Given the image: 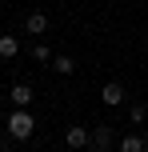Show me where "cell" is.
Here are the masks:
<instances>
[{
  "label": "cell",
  "instance_id": "5b68a950",
  "mask_svg": "<svg viewBox=\"0 0 148 152\" xmlns=\"http://www.w3.org/2000/svg\"><path fill=\"white\" fill-rule=\"evenodd\" d=\"M8 96H12L16 108H28V104H32V88H28V84H12V92H8Z\"/></svg>",
  "mask_w": 148,
  "mask_h": 152
},
{
  "label": "cell",
  "instance_id": "52a82bcc",
  "mask_svg": "<svg viewBox=\"0 0 148 152\" xmlns=\"http://www.w3.org/2000/svg\"><path fill=\"white\" fill-rule=\"evenodd\" d=\"M24 28H28L32 36H40V32L48 28V16H44V12H28V20H24Z\"/></svg>",
  "mask_w": 148,
  "mask_h": 152
},
{
  "label": "cell",
  "instance_id": "7c38bea8",
  "mask_svg": "<svg viewBox=\"0 0 148 152\" xmlns=\"http://www.w3.org/2000/svg\"><path fill=\"white\" fill-rule=\"evenodd\" d=\"M144 152H148V140H144Z\"/></svg>",
  "mask_w": 148,
  "mask_h": 152
},
{
  "label": "cell",
  "instance_id": "8fae6325",
  "mask_svg": "<svg viewBox=\"0 0 148 152\" xmlns=\"http://www.w3.org/2000/svg\"><path fill=\"white\" fill-rule=\"evenodd\" d=\"M144 116H148V108H144V104H132V124H140Z\"/></svg>",
  "mask_w": 148,
  "mask_h": 152
},
{
  "label": "cell",
  "instance_id": "277c9868",
  "mask_svg": "<svg viewBox=\"0 0 148 152\" xmlns=\"http://www.w3.org/2000/svg\"><path fill=\"white\" fill-rule=\"evenodd\" d=\"M100 100H104V104H112V108H116V104H124V84H116V80H112V84H104V88H100Z\"/></svg>",
  "mask_w": 148,
  "mask_h": 152
},
{
  "label": "cell",
  "instance_id": "30bf717a",
  "mask_svg": "<svg viewBox=\"0 0 148 152\" xmlns=\"http://www.w3.org/2000/svg\"><path fill=\"white\" fill-rule=\"evenodd\" d=\"M32 60L48 64V60H56V56H52V48H48V44H36V48H32Z\"/></svg>",
  "mask_w": 148,
  "mask_h": 152
},
{
  "label": "cell",
  "instance_id": "6da1fadb",
  "mask_svg": "<svg viewBox=\"0 0 148 152\" xmlns=\"http://www.w3.org/2000/svg\"><path fill=\"white\" fill-rule=\"evenodd\" d=\"M32 128H36V120H32L28 108H16V112L8 116V132H12V140H28Z\"/></svg>",
  "mask_w": 148,
  "mask_h": 152
},
{
  "label": "cell",
  "instance_id": "7a4b0ae2",
  "mask_svg": "<svg viewBox=\"0 0 148 152\" xmlns=\"http://www.w3.org/2000/svg\"><path fill=\"white\" fill-rule=\"evenodd\" d=\"M64 144H68V148H88V144H92V132L80 128V124H72V128L64 132Z\"/></svg>",
  "mask_w": 148,
  "mask_h": 152
},
{
  "label": "cell",
  "instance_id": "4fadbf2b",
  "mask_svg": "<svg viewBox=\"0 0 148 152\" xmlns=\"http://www.w3.org/2000/svg\"><path fill=\"white\" fill-rule=\"evenodd\" d=\"M0 152H4V148H0Z\"/></svg>",
  "mask_w": 148,
  "mask_h": 152
},
{
  "label": "cell",
  "instance_id": "9c48e42d",
  "mask_svg": "<svg viewBox=\"0 0 148 152\" xmlns=\"http://www.w3.org/2000/svg\"><path fill=\"white\" fill-rule=\"evenodd\" d=\"M120 152H144V140L140 136H124L120 140Z\"/></svg>",
  "mask_w": 148,
  "mask_h": 152
},
{
  "label": "cell",
  "instance_id": "3957f363",
  "mask_svg": "<svg viewBox=\"0 0 148 152\" xmlns=\"http://www.w3.org/2000/svg\"><path fill=\"white\" fill-rule=\"evenodd\" d=\"M112 144H116L112 128H108V124H96V132H92V148H96V152H108Z\"/></svg>",
  "mask_w": 148,
  "mask_h": 152
},
{
  "label": "cell",
  "instance_id": "ba28073f",
  "mask_svg": "<svg viewBox=\"0 0 148 152\" xmlns=\"http://www.w3.org/2000/svg\"><path fill=\"white\" fill-rule=\"evenodd\" d=\"M52 68L60 72V76H72V72H76V60H72V56H56V60H52Z\"/></svg>",
  "mask_w": 148,
  "mask_h": 152
},
{
  "label": "cell",
  "instance_id": "8992f818",
  "mask_svg": "<svg viewBox=\"0 0 148 152\" xmlns=\"http://www.w3.org/2000/svg\"><path fill=\"white\" fill-rule=\"evenodd\" d=\"M16 52H20V44H16V36H8V32H0V60H12Z\"/></svg>",
  "mask_w": 148,
  "mask_h": 152
}]
</instances>
